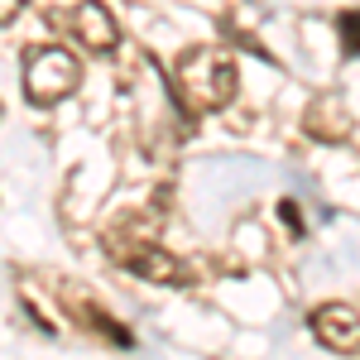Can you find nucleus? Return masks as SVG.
I'll use <instances>...</instances> for the list:
<instances>
[{
    "instance_id": "nucleus-6",
    "label": "nucleus",
    "mask_w": 360,
    "mask_h": 360,
    "mask_svg": "<svg viewBox=\"0 0 360 360\" xmlns=\"http://www.w3.org/2000/svg\"><path fill=\"white\" fill-rule=\"evenodd\" d=\"M77 317H82V322L91 327V332H101L106 341H111V346H120V351H130V346H135L130 327H120V322H115V317H106L101 307H86V303H77Z\"/></svg>"
},
{
    "instance_id": "nucleus-4",
    "label": "nucleus",
    "mask_w": 360,
    "mask_h": 360,
    "mask_svg": "<svg viewBox=\"0 0 360 360\" xmlns=\"http://www.w3.org/2000/svg\"><path fill=\"white\" fill-rule=\"evenodd\" d=\"M72 34L86 53H115V44H120V25L101 0H82L72 10Z\"/></svg>"
},
{
    "instance_id": "nucleus-2",
    "label": "nucleus",
    "mask_w": 360,
    "mask_h": 360,
    "mask_svg": "<svg viewBox=\"0 0 360 360\" xmlns=\"http://www.w3.org/2000/svg\"><path fill=\"white\" fill-rule=\"evenodd\" d=\"M82 82V63L58 49V44H44V49H29L25 53V96L34 106H58L68 101Z\"/></svg>"
},
{
    "instance_id": "nucleus-7",
    "label": "nucleus",
    "mask_w": 360,
    "mask_h": 360,
    "mask_svg": "<svg viewBox=\"0 0 360 360\" xmlns=\"http://www.w3.org/2000/svg\"><path fill=\"white\" fill-rule=\"evenodd\" d=\"M336 34H341V53H346V58H360V10L336 15Z\"/></svg>"
},
{
    "instance_id": "nucleus-9",
    "label": "nucleus",
    "mask_w": 360,
    "mask_h": 360,
    "mask_svg": "<svg viewBox=\"0 0 360 360\" xmlns=\"http://www.w3.org/2000/svg\"><path fill=\"white\" fill-rule=\"evenodd\" d=\"M25 5H29V0H0V25H15Z\"/></svg>"
},
{
    "instance_id": "nucleus-5",
    "label": "nucleus",
    "mask_w": 360,
    "mask_h": 360,
    "mask_svg": "<svg viewBox=\"0 0 360 360\" xmlns=\"http://www.w3.org/2000/svg\"><path fill=\"white\" fill-rule=\"evenodd\" d=\"M130 274L139 278H149V283H193V269L178 259V255H168V250H154V245H144V250H130L125 259H120Z\"/></svg>"
},
{
    "instance_id": "nucleus-8",
    "label": "nucleus",
    "mask_w": 360,
    "mask_h": 360,
    "mask_svg": "<svg viewBox=\"0 0 360 360\" xmlns=\"http://www.w3.org/2000/svg\"><path fill=\"white\" fill-rule=\"evenodd\" d=\"M278 217H283V226H288L293 236H303V217H298V202H288V197H283V202H278Z\"/></svg>"
},
{
    "instance_id": "nucleus-3",
    "label": "nucleus",
    "mask_w": 360,
    "mask_h": 360,
    "mask_svg": "<svg viewBox=\"0 0 360 360\" xmlns=\"http://www.w3.org/2000/svg\"><path fill=\"white\" fill-rule=\"evenodd\" d=\"M307 332L317 336L336 356H356L360 351V312L346 303H322L307 312Z\"/></svg>"
},
{
    "instance_id": "nucleus-1",
    "label": "nucleus",
    "mask_w": 360,
    "mask_h": 360,
    "mask_svg": "<svg viewBox=\"0 0 360 360\" xmlns=\"http://www.w3.org/2000/svg\"><path fill=\"white\" fill-rule=\"evenodd\" d=\"M236 82H240V72H236L231 53H221V49H188L168 72V91L178 96V106L188 115L221 111L236 96Z\"/></svg>"
}]
</instances>
